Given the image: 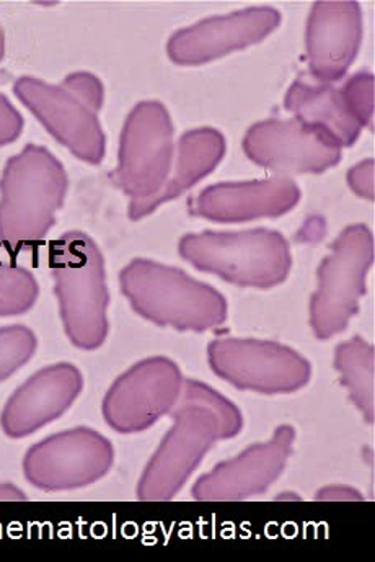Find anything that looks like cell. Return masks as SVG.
I'll list each match as a JSON object with an SVG mask.
<instances>
[{
	"mask_svg": "<svg viewBox=\"0 0 375 562\" xmlns=\"http://www.w3.org/2000/svg\"><path fill=\"white\" fill-rule=\"evenodd\" d=\"M363 40V12L350 0L314 3L307 22V61L318 83L343 79Z\"/></svg>",
	"mask_w": 375,
	"mask_h": 562,
	"instance_id": "15",
	"label": "cell"
},
{
	"mask_svg": "<svg viewBox=\"0 0 375 562\" xmlns=\"http://www.w3.org/2000/svg\"><path fill=\"white\" fill-rule=\"evenodd\" d=\"M3 55H5V36H3V30L0 26V61H2Z\"/></svg>",
	"mask_w": 375,
	"mask_h": 562,
	"instance_id": "29",
	"label": "cell"
},
{
	"mask_svg": "<svg viewBox=\"0 0 375 562\" xmlns=\"http://www.w3.org/2000/svg\"><path fill=\"white\" fill-rule=\"evenodd\" d=\"M284 105L300 125L338 149L353 146L363 130L351 112L343 90L331 83L296 80L286 93Z\"/></svg>",
	"mask_w": 375,
	"mask_h": 562,
	"instance_id": "18",
	"label": "cell"
},
{
	"mask_svg": "<svg viewBox=\"0 0 375 562\" xmlns=\"http://www.w3.org/2000/svg\"><path fill=\"white\" fill-rule=\"evenodd\" d=\"M334 368L340 371L341 384L350 400L374 424V347L356 336L334 350Z\"/></svg>",
	"mask_w": 375,
	"mask_h": 562,
	"instance_id": "20",
	"label": "cell"
},
{
	"mask_svg": "<svg viewBox=\"0 0 375 562\" xmlns=\"http://www.w3.org/2000/svg\"><path fill=\"white\" fill-rule=\"evenodd\" d=\"M67 193V173L46 147L29 144L10 157L0 179V240L10 247L45 239Z\"/></svg>",
	"mask_w": 375,
	"mask_h": 562,
	"instance_id": "3",
	"label": "cell"
},
{
	"mask_svg": "<svg viewBox=\"0 0 375 562\" xmlns=\"http://www.w3.org/2000/svg\"><path fill=\"white\" fill-rule=\"evenodd\" d=\"M300 190L286 177L254 182L217 183L191 203L193 216L214 223H243L258 217H280L299 203Z\"/></svg>",
	"mask_w": 375,
	"mask_h": 562,
	"instance_id": "17",
	"label": "cell"
},
{
	"mask_svg": "<svg viewBox=\"0 0 375 562\" xmlns=\"http://www.w3.org/2000/svg\"><path fill=\"white\" fill-rule=\"evenodd\" d=\"M26 501V495L13 484H0V502Z\"/></svg>",
	"mask_w": 375,
	"mask_h": 562,
	"instance_id": "28",
	"label": "cell"
},
{
	"mask_svg": "<svg viewBox=\"0 0 375 562\" xmlns=\"http://www.w3.org/2000/svg\"><path fill=\"white\" fill-rule=\"evenodd\" d=\"M39 286L35 277L12 262H0V317L20 316L35 306Z\"/></svg>",
	"mask_w": 375,
	"mask_h": 562,
	"instance_id": "21",
	"label": "cell"
},
{
	"mask_svg": "<svg viewBox=\"0 0 375 562\" xmlns=\"http://www.w3.org/2000/svg\"><path fill=\"white\" fill-rule=\"evenodd\" d=\"M120 281L133 310L157 326L206 333L226 323V297L175 267L134 259L123 269Z\"/></svg>",
	"mask_w": 375,
	"mask_h": 562,
	"instance_id": "4",
	"label": "cell"
},
{
	"mask_svg": "<svg viewBox=\"0 0 375 562\" xmlns=\"http://www.w3.org/2000/svg\"><path fill=\"white\" fill-rule=\"evenodd\" d=\"M280 23L281 13L271 7H253L213 16L179 30L169 40L167 53L175 65H204L263 42Z\"/></svg>",
	"mask_w": 375,
	"mask_h": 562,
	"instance_id": "13",
	"label": "cell"
},
{
	"mask_svg": "<svg viewBox=\"0 0 375 562\" xmlns=\"http://www.w3.org/2000/svg\"><path fill=\"white\" fill-rule=\"evenodd\" d=\"M15 95L64 144L73 156L86 162H102L106 138L99 116L63 86H52L35 77L16 80Z\"/></svg>",
	"mask_w": 375,
	"mask_h": 562,
	"instance_id": "11",
	"label": "cell"
},
{
	"mask_svg": "<svg viewBox=\"0 0 375 562\" xmlns=\"http://www.w3.org/2000/svg\"><path fill=\"white\" fill-rule=\"evenodd\" d=\"M179 252L200 272L263 290L283 283L293 266L286 237L271 229L188 234Z\"/></svg>",
	"mask_w": 375,
	"mask_h": 562,
	"instance_id": "5",
	"label": "cell"
},
{
	"mask_svg": "<svg viewBox=\"0 0 375 562\" xmlns=\"http://www.w3.org/2000/svg\"><path fill=\"white\" fill-rule=\"evenodd\" d=\"M49 267L70 342L77 349H100L109 336L110 294L95 240L80 231L64 234L49 247Z\"/></svg>",
	"mask_w": 375,
	"mask_h": 562,
	"instance_id": "2",
	"label": "cell"
},
{
	"mask_svg": "<svg viewBox=\"0 0 375 562\" xmlns=\"http://www.w3.org/2000/svg\"><path fill=\"white\" fill-rule=\"evenodd\" d=\"M226 156V139L217 130L200 128L188 132L177 146V160L169 180L159 193L146 202L130 203L129 217L134 221L149 216L163 203L172 202L209 176Z\"/></svg>",
	"mask_w": 375,
	"mask_h": 562,
	"instance_id": "19",
	"label": "cell"
},
{
	"mask_svg": "<svg viewBox=\"0 0 375 562\" xmlns=\"http://www.w3.org/2000/svg\"><path fill=\"white\" fill-rule=\"evenodd\" d=\"M115 463V448L102 434L79 427L33 445L23 460L30 484L46 492L80 490L102 480Z\"/></svg>",
	"mask_w": 375,
	"mask_h": 562,
	"instance_id": "9",
	"label": "cell"
},
{
	"mask_svg": "<svg viewBox=\"0 0 375 562\" xmlns=\"http://www.w3.org/2000/svg\"><path fill=\"white\" fill-rule=\"evenodd\" d=\"M173 162V125L160 102L137 103L123 126L116 183L130 203L146 202L162 190Z\"/></svg>",
	"mask_w": 375,
	"mask_h": 562,
	"instance_id": "7",
	"label": "cell"
},
{
	"mask_svg": "<svg viewBox=\"0 0 375 562\" xmlns=\"http://www.w3.org/2000/svg\"><path fill=\"white\" fill-rule=\"evenodd\" d=\"M296 430L281 425L271 440L251 445L239 457L217 464L194 483L193 497L200 502H239L263 494L286 470Z\"/></svg>",
	"mask_w": 375,
	"mask_h": 562,
	"instance_id": "12",
	"label": "cell"
},
{
	"mask_svg": "<svg viewBox=\"0 0 375 562\" xmlns=\"http://www.w3.org/2000/svg\"><path fill=\"white\" fill-rule=\"evenodd\" d=\"M317 501H363V495L356 490L344 486H330L325 487L318 492Z\"/></svg>",
	"mask_w": 375,
	"mask_h": 562,
	"instance_id": "27",
	"label": "cell"
},
{
	"mask_svg": "<svg viewBox=\"0 0 375 562\" xmlns=\"http://www.w3.org/2000/svg\"><path fill=\"white\" fill-rule=\"evenodd\" d=\"M23 132V119L19 110L0 92V147L12 144Z\"/></svg>",
	"mask_w": 375,
	"mask_h": 562,
	"instance_id": "25",
	"label": "cell"
},
{
	"mask_svg": "<svg viewBox=\"0 0 375 562\" xmlns=\"http://www.w3.org/2000/svg\"><path fill=\"white\" fill-rule=\"evenodd\" d=\"M64 89L69 90L80 102L86 103L93 112L99 113L105 102V90L102 82L93 74L73 72L67 76L61 83Z\"/></svg>",
	"mask_w": 375,
	"mask_h": 562,
	"instance_id": "24",
	"label": "cell"
},
{
	"mask_svg": "<svg viewBox=\"0 0 375 562\" xmlns=\"http://www.w3.org/2000/svg\"><path fill=\"white\" fill-rule=\"evenodd\" d=\"M242 146L257 166L281 176L321 173L341 160V149L315 135L297 120L257 123L247 132Z\"/></svg>",
	"mask_w": 375,
	"mask_h": 562,
	"instance_id": "14",
	"label": "cell"
},
{
	"mask_svg": "<svg viewBox=\"0 0 375 562\" xmlns=\"http://www.w3.org/2000/svg\"><path fill=\"white\" fill-rule=\"evenodd\" d=\"M374 263V236L364 224L348 226L318 267V286L310 300V326L320 340L343 333L366 294Z\"/></svg>",
	"mask_w": 375,
	"mask_h": 562,
	"instance_id": "6",
	"label": "cell"
},
{
	"mask_svg": "<svg viewBox=\"0 0 375 562\" xmlns=\"http://www.w3.org/2000/svg\"><path fill=\"white\" fill-rule=\"evenodd\" d=\"M182 371L167 357H152L130 367L103 400V419L120 434L147 430L172 413L183 390Z\"/></svg>",
	"mask_w": 375,
	"mask_h": 562,
	"instance_id": "10",
	"label": "cell"
},
{
	"mask_svg": "<svg viewBox=\"0 0 375 562\" xmlns=\"http://www.w3.org/2000/svg\"><path fill=\"white\" fill-rule=\"evenodd\" d=\"M207 357L217 376L254 393H294L312 376V367L299 351L268 340L217 339L209 344Z\"/></svg>",
	"mask_w": 375,
	"mask_h": 562,
	"instance_id": "8",
	"label": "cell"
},
{
	"mask_svg": "<svg viewBox=\"0 0 375 562\" xmlns=\"http://www.w3.org/2000/svg\"><path fill=\"white\" fill-rule=\"evenodd\" d=\"M348 183L356 195L374 202V160H364L348 172Z\"/></svg>",
	"mask_w": 375,
	"mask_h": 562,
	"instance_id": "26",
	"label": "cell"
},
{
	"mask_svg": "<svg viewBox=\"0 0 375 562\" xmlns=\"http://www.w3.org/2000/svg\"><path fill=\"white\" fill-rule=\"evenodd\" d=\"M169 416L173 427L140 476L137 484L139 501H172L209 448L217 440L236 437L243 427L242 414L236 404L194 380H185L179 403Z\"/></svg>",
	"mask_w": 375,
	"mask_h": 562,
	"instance_id": "1",
	"label": "cell"
},
{
	"mask_svg": "<svg viewBox=\"0 0 375 562\" xmlns=\"http://www.w3.org/2000/svg\"><path fill=\"white\" fill-rule=\"evenodd\" d=\"M36 346L38 340L29 327L7 326L0 329V383L29 363Z\"/></svg>",
	"mask_w": 375,
	"mask_h": 562,
	"instance_id": "22",
	"label": "cell"
},
{
	"mask_svg": "<svg viewBox=\"0 0 375 562\" xmlns=\"http://www.w3.org/2000/svg\"><path fill=\"white\" fill-rule=\"evenodd\" d=\"M83 380L73 364L58 363L33 374L7 401L0 427L10 438L35 434L59 419L82 393Z\"/></svg>",
	"mask_w": 375,
	"mask_h": 562,
	"instance_id": "16",
	"label": "cell"
},
{
	"mask_svg": "<svg viewBox=\"0 0 375 562\" xmlns=\"http://www.w3.org/2000/svg\"><path fill=\"white\" fill-rule=\"evenodd\" d=\"M344 99L360 125H374V76L366 70L354 74L343 87Z\"/></svg>",
	"mask_w": 375,
	"mask_h": 562,
	"instance_id": "23",
	"label": "cell"
}]
</instances>
